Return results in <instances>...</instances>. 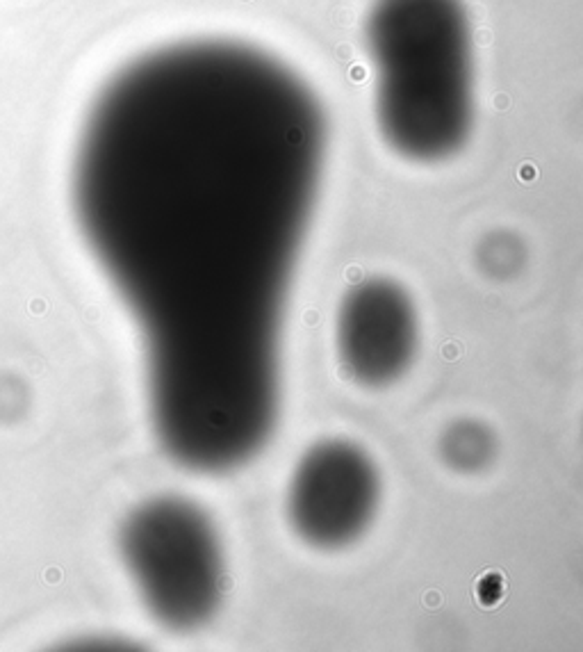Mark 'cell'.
I'll return each mask as SVG.
<instances>
[{"label": "cell", "instance_id": "1", "mask_svg": "<svg viewBox=\"0 0 583 652\" xmlns=\"http://www.w3.org/2000/svg\"><path fill=\"white\" fill-rule=\"evenodd\" d=\"M323 151L301 78L228 39L137 55L82 121L78 228L146 340L153 431L189 470H235L276 429L283 319Z\"/></svg>", "mask_w": 583, "mask_h": 652}, {"label": "cell", "instance_id": "2", "mask_svg": "<svg viewBox=\"0 0 583 652\" xmlns=\"http://www.w3.org/2000/svg\"><path fill=\"white\" fill-rule=\"evenodd\" d=\"M367 43L385 142L415 162L456 155L474 124L472 37L463 0H376Z\"/></svg>", "mask_w": 583, "mask_h": 652}, {"label": "cell", "instance_id": "3", "mask_svg": "<svg viewBox=\"0 0 583 652\" xmlns=\"http://www.w3.org/2000/svg\"><path fill=\"white\" fill-rule=\"evenodd\" d=\"M121 554L146 607L166 627H201L221 605V541L210 515L194 502H144L123 522Z\"/></svg>", "mask_w": 583, "mask_h": 652}, {"label": "cell", "instance_id": "4", "mask_svg": "<svg viewBox=\"0 0 583 652\" xmlns=\"http://www.w3.org/2000/svg\"><path fill=\"white\" fill-rule=\"evenodd\" d=\"M380 502L376 463L351 440H321L299 458L287 488V518L314 550H342L371 527Z\"/></svg>", "mask_w": 583, "mask_h": 652}, {"label": "cell", "instance_id": "5", "mask_svg": "<svg viewBox=\"0 0 583 652\" xmlns=\"http://www.w3.org/2000/svg\"><path fill=\"white\" fill-rule=\"evenodd\" d=\"M337 358L362 388L397 383L415 361L419 324L413 299L390 278H367L342 299L335 326Z\"/></svg>", "mask_w": 583, "mask_h": 652}, {"label": "cell", "instance_id": "6", "mask_svg": "<svg viewBox=\"0 0 583 652\" xmlns=\"http://www.w3.org/2000/svg\"><path fill=\"white\" fill-rule=\"evenodd\" d=\"M497 440L485 424L460 420L451 424L440 440V454L446 465L458 472H479L494 458Z\"/></svg>", "mask_w": 583, "mask_h": 652}]
</instances>
